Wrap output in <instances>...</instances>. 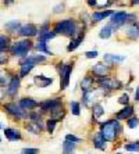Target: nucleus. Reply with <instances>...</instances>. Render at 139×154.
I'll list each match as a JSON object with an SVG mask.
<instances>
[{
	"label": "nucleus",
	"mask_w": 139,
	"mask_h": 154,
	"mask_svg": "<svg viewBox=\"0 0 139 154\" xmlns=\"http://www.w3.org/2000/svg\"><path fill=\"white\" fill-rule=\"evenodd\" d=\"M75 147H77V143H72V142H68V140H65L64 143H63L64 153H71V151H74Z\"/></svg>",
	"instance_id": "nucleus-29"
},
{
	"label": "nucleus",
	"mask_w": 139,
	"mask_h": 154,
	"mask_svg": "<svg viewBox=\"0 0 139 154\" xmlns=\"http://www.w3.org/2000/svg\"><path fill=\"white\" fill-rule=\"evenodd\" d=\"M93 88V78L92 76H85V78L82 79V82H81V89L84 90V93L85 92H90Z\"/></svg>",
	"instance_id": "nucleus-19"
},
{
	"label": "nucleus",
	"mask_w": 139,
	"mask_h": 154,
	"mask_svg": "<svg viewBox=\"0 0 139 154\" xmlns=\"http://www.w3.org/2000/svg\"><path fill=\"white\" fill-rule=\"evenodd\" d=\"M56 35L61 33L64 36H70V38H75L77 32H78V25L74 20H64V21H58L54 25V31Z\"/></svg>",
	"instance_id": "nucleus-1"
},
{
	"label": "nucleus",
	"mask_w": 139,
	"mask_h": 154,
	"mask_svg": "<svg viewBox=\"0 0 139 154\" xmlns=\"http://www.w3.org/2000/svg\"><path fill=\"white\" fill-rule=\"evenodd\" d=\"M18 104H20V107H21V108H24L25 111L39 107V103H38V101H35L33 99H31V97H24V99H21V100H20V103H18Z\"/></svg>",
	"instance_id": "nucleus-11"
},
{
	"label": "nucleus",
	"mask_w": 139,
	"mask_h": 154,
	"mask_svg": "<svg viewBox=\"0 0 139 154\" xmlns=\"http://www.w3.org/2000/svg\"><path fill=\"white\" fill-rule=\"evenodd\" d=\"M125 57L122 56H115V54H104V61L107 63H111V61H114V63H121L124 61Z\"/></svg>",
	"instance_id": "nucleus-23"
},
{
	"label": "nucleus",
	"mask_w": 139,
	"mask_h": 154,
	"mask_svg": "<svg viewBox=\"0 0 139 154\" xmlns=\"http://www.w3.org/2000/svg\"><path fill=\"white\" fill-rule=\"evenodd\" d=\"M38 153H39L38 149H24L21 151V154H38Z\"/></svg>",
	"instance_id": "nucleus-40"
},
{
	"label": "nucleus",
	"mask_w": 139,
	"mask_h": 154,
	"mask_svg": "<svg viewBox=\"0 0 139 154\" xmlns=\"http://www.w3.org/2000/svg\"><path fill=\"white\" fill-rule=\"evenodd\" d=\"M0 142H2V137H0Z\"/></svg>",
	"instance_id": "nucleus-51"
},
{
	"label": "nucleus",
	"mask_w": 139,
	"mask_h": 154,
	"mask_svg": "<svg viewBox=\"0 0 139 154\" xmlns=\"http://www.w3.org/2000/svg\"><path fill=\"white\" fill-rule=\"evenodd\" d=\"M86 57L88 58H96L97 57V51L96 50H92V51H86Z\"/></svg>",
	"instance_id": "nucleus-41"
},
{
	"label": "nucleus",
	"mask_w": 139,
	"mask_h": 154,
	"mask_svg": "<svg viewBox=\"0 0 139 154\" xmlns=\"http://www.w3.org/2000/svg\"><path fill=\"white\" fill-rule=\"evenodd\" d=\"M46 32H49V24H47V22H45V24H43V25L39 28L38 33H39V36H42V35H45Z\"/></svg>",
	"instance_id": "nucleus-37"
},
{
	"label": "nucleus",
	"mask_w": 139,
	"mask_h": 154,
	"mask_svg": "<svg viewBox=\"0 0 139 154\" xmlns=\"http://www.w3.org/2000/svg\"><path fill=\"white\" fill-rule=\"evenodd\" d=\"M33 67H35V64H32V63H28V61H22L21 64V71H20V78H22V76H27L29 74V72L33 69Z\"/></svg>",
	"instance_id": "nucleus-17"
},
{
	"label": "nucleus",
	"mask_w": 139,
	"mask_h": 154,
	"mask_svg": "<svg viewBox=\"0 0 139 154\" xmlns=\"http://www.w3.org/2000/svg\"><path fill=\"white\" fill-rule=\"evenodd\" d=\"M32 49V42L29 39H24V40H18L11 46V54L15 57H24L28 54V51Z\"/></svg>",
	"instance_id": "nucleus-3"
},
{
	"label": "nucleus",
	"mask_w": 139,
	"mask_h": 154,
	"mask_svg": "<svg viewBox=\"0 0 139 154\" xmlns=\"http://www.w3.org/2000/svg\"><path fill=\"white\" fill-rule=\"evenodd\" d=\"M21 26L22 25L20 21H10V22H7V24H4L6 31H8L10 33H18V31H20Z\"/></svg>",
	"instance_id": "nucleus-16"
},
{
	"label": "nucleus",
	"mask_w": 139,
	"mask_h": 154,
	"mask_svg": "<svg viewBox=\"0 0 139 154\" xmlns=\"http://www.w3.org/2000/svg\"><path fill=\"white\" fill-rule=\"evenodd\" d=\"M93 146L96 147V149H99V150H104L106 149V140L102 137L100 133H96L95 137H93Z\"/></svg>",
	"instance_id": "nucleus-20"
},
{
	"label": "nucleus",
	"mask_w": 139,
	"mask_h": 154,
	"mask_svg": "<svg viewBox=\"0 0 139 154\" xmlns=\"http://www.w3.org/2000/svg\"><path fill=\"white\" fill-rule=\"evenodd\" d=\"M56 124H57V121H56V119H53V118H50L49 121H47V124H46V128H47V131H49L50 133H53V132H54V128H56Z\"/></svg>",
	"instance_id": "nucleus-31"
},
{
	"label": "nucleus",
	"mask_w": 139,
	"mask_h": 154,
	"mask_svg": "<svg viewBox=\"0 0 139 154\" xmlns=\"http://www.w3.org/2000/svg\"><path fill=\"white\" fill-rule=\"evenodd\" d=\"M2 128H3V126H2V124H0V129H2Z\"/></svg>",
	"instance_id": "nucleus-50"
},
{
	"label": "nucleus",
	"mask_w": 139,
	"mask_h": 154,
	"mask_svg": "<svg viewBox=\"0 0 139 154\" xmlns=\"http://www.w3.org/2000/svg\"><path fill=\"white\" fill-rule=\"evenodd\" d=\"M97 85H99L102 89H106V90L120 89V86H121L117 79L107 78V76H100V78L97 79Z\"/></svg>",
	"instance_id": "nucleus-7"
},
{
	"label": "nucleus",
	"mask_w": 139,
	"mask_h": 154,
	"mask_svg": "<svg viewBox=\"0 0 139 154\" xmlns=\"http://www.w3.org/2000/svg\"><path fill=\"white\" fill-rule=\"evenodd\" d=\"M104 112L103 110V106L100 103H96V104H93V117L95 118H99V117H102Z\"/></svg>",
	"instance_id": "nucleus-27"
},
{
	"label": "nucleus",
	"mask_w": 139,
	"mask_h": 154,
	"mask_svg": "<svg viewBox=\"0 0 139 154\" xmlns=\"http://www.w3.org/2000/svg\"><path fill=\"white\" fill-rule=\"evenodd\" d=\"M39 107L42 112H53L54 110L63 107V103H61V99H50V100H45L39 103Z\"/></svg>",
	"instance_id": "nucleus-6"
},
{
	"label": "nucleus",
	"mask_w": 139,
	"mask_h": 154,
	"mask_svg": "<svg viewBox=\"0 0 139 154\" xmlns=\"http://www.w3.org/2000/svg\"><path fill=\"white\" fill-rule=\"evenodd\" d=\"M72 71V64H61L60 67V88L65 89L70 83V75Z\"/></svg>",
	"instance_id": "nucleus-5"
},
{
	"label": "nucleus",
	"mask_w": 139,
	"mask_h": 154,
	"mask_svg": "<svg viewBox=\"0 0 139 154\" xmlns=\"http://www.w3.org/2000/svg\"><path fill=\"white\" fill-rule=\"evenodd\" d=\"M54 36H56V33H54V32H50V31H49V32H46L45 35L39 36V40H42V42H46L47 39H53Z\"/></svg>",
	"instance_id": "nucleus-35"
},
{
	"label": "nucleus",
	"mask_w": 139,
	"mask_h": 154,
	"mask_svg": "<svg viewBox=\"0 0 139 154\" xmlns=\"http://www.w3.org/2000/svg\"><path fill=\"white\" fill-rule=\"evenodd\" d=\"M100 135L106 142H113L118 133L115 132V119H110L100 125Z\"/></svg>",
	"instance_id": "nucleus-2"
},
{
	"label": "nucleus",
	"mask_w": 139,
	"mask_h": 154,
	"mask_svg": "<svg viewBox=\"0 0 139 154\" xmlns=\"http://www.w3.org/2000/svg\"><path fill=\"white\" fill-rule=\"evenodd\" d=\"M135 99H136V100L139 101V88H138V89H136V93H135Z\"/></svg>",
	"instance_id": "nucleus-46"
},
{
	"label": "nucleus",
	"mask_w": 139,
	"mask_h": 154,
	"mask_svg": "<svg viewBox=\"0 0 139 154\" xmlns=\"http://www.w3.org/2000/svg\"><path fill=\"white\" fill-rule=\"evenodd\" d=\"M86 2H88V4H89L90 7H95L97 3V0H86Z\"/></svg>",
	"instance_id": "nucleus-44"
},
{
	"label": "nucleus",
	"mask_w": 139,
	"mask_h": 154,
	"mask_svg": "<svg viewBox=\"0 0 139 154\" xmlns=\"http://www.w3.org/2000/svg\"><path fill=\"white\" fill-rule=\"evenodd\" d=\"M18 89H20V76H17V75L11 76L10 81H8L6 93H7L10 97H14L15 94L18 93Z\"/></svg>",
	"instance_id": "nucleus-9"
},
{
	"label": "nucleus",
	"mask_w": 139,
	"mask_h": 154,
	"mask_svg": "<svg viewBox=\"0 0 139 154\" xmlns=\"http://www.w3.org/2000/svg\"><path fill=\"white\" fill-rule=\"evenodd\" d=\"M139 3V0H132V4H138Z\"/></svg>",
	"instance_id": "nucleus-47"
},
{
	"label": "nucleus",
	"mask_w": 139,
	"mask_h": 154,
	"mask_svg": "<svg viewBox=\"0 0 139 154\" xmlns=\"http://www.w3.org/2000/svg\"><path fill=\"white\" fill-rule=\"evenodd\" d=\"M111 26L110 25H106V26H103L102 28V31H100V33H99V36L102 38V39H109L111 36Z\"/></svg>",
	"instance_id": "nucleus-28"
},
{
	"label": "nucleus",
	"mask_w": 139,
	"mask_h": 154,
	"mask_svg": "<svg viewBox=\"0 0 139 154\" xmlns=\"http://www.w3.org/2000/svg\"><path fill=\"white\" fill-rule=\"evenodd\" d=\"M125 149L128 151H139V142H134V143L125 144Z\"/></svg>",
	"instance_id": "nucleus-33"
},
{
	"label": "nucleus",
	"mask_w": 139,
	"mask_h": 154,
	"mask_svg": "<svg viewBox=\"0 0 139 154\" xmlns=\"http://www.w3.org/2000/svg\"><path fill=\"white\" fill-rule=\"evenodd\" d=\"M33 82L36 83L38 88H46V86L53 83V79L47 78V76H43V75H36L35 78H33Z\"/></svg>",
	"instance_id": "nucleus-13"
},
{
	"label": "nucleus",
	"mask_w": 139,
	"mask_h": 154,
	"mask_svg": "<svg viewBox=\"0 0 139 154\" xmlns=\"http://www.w3.org/2000/svg\"><path fill=\"white\" fill-rule=\"evenodd\" d=\"M18 33L24 38H32V36H36L38 35V28H36L33 24H27V25H22L18 31Z\"/></svg>",
	"instance_id": "nucleus-10"
},
{
	"label": "nucleus",
	"mask_w": 139,
	"mask_h": 154,
	"mask_svg": "<svg viewBox=\"0 0 139 154\" xmlns=\"http://www.w3.org/2000/svg\"><path fill=\"white\" fill-rule=\"evenodd\" d=\"M93 71H95V74H96V75L100 78V76L106 75L107 68H106V65H103V64H96L95 67H93Z\"/></svg>",
	"instance_id": "nucleus-26"
},
{
	"label": "nucleus",
	"mask_w": 139,
	"mask_h": 154,
	"mask_svg": "<svg viewBox=\"0 0 139 154\" xmlns=\"http://www.w3.org/2000/svg\"><path fill=\"white\" fill-rule=\"evenodd\" d=\"M109 15H113V11L111 10H106V11H102V13H93L92 20H93V22H99L102 20H104L106 17H109Z\"/></svg>",
	"instance_id": "nucleus-22"
},
{
	"label": "nucleus",
	"mask_w": 139,
	"mask_h": 154,
	"mask_svg": "<svg viewBox=\"0 0 139 154\" xmlns=\"http://www.w3.org/2000/svg\"><path fill=\"white\" fill-rule=\"evenodd\" d=\"M65 140L72 142V143H78V142H81V139H79V137H77L75 135H67V136H65Z\"/></svg>",
	"instance_id": "nucleus-39"
},
{
	"label": "nucleus",
	"mask_w": 139,
	"mask_h": 154,
	"mask_svg": "<svg viewBox=\"0 0 139 154\" xmlns=\"http://www.w3.org/2000/svg\"><path fill=\"white\" fill-rule=\"evenodd\" d=\"M52 115H53V119H56V121H57L58 118H63V117H64V111H63V107L57 108V110H54V111L52 112Z\"/></svg>",
	"instance_id": "nucleus-32"
},
{
	"label": "nucleus",
	"mask_w": 139,
	"mask_h": 154,
	"mask_svg": "<svg viewBox=\"0 0 139 154\" xmlns=\"http://www.w3.org/2000/svg\"><path fill=\"white\" fill-rule=\"evenodd\" d=\"M84 38H85V33L84 32H81L79 33V36H77V38H72V40L70 42V45H68V47H67V50L68 51H74L77 47L79 46L82 43V40H84Z\"/></svg>",
	"instance_id": "nucleus-15"
},
{
	"label": "nucleus",
	"mask_w": 139,
	"mask_h": 154,
	"mask_svg": "<svg viewBox=\"0 0 139 154\" xmlns=\"http://www.w3.org/2000/svg\"><path fill=\"white\" fill-rule=\"evenodd\" d=\"M4 110L7 114H10L11 117H14L17 119H24L28 117V112L25 111L24 108L20 107V104L17 103H7L4 104Z\"/></svg>",
	"instance_id": "nucleus-4"
},
{
	"label": "nucleus",
	"mask_w": 139,
	"mask_h": 154,
	"mask_svg": "<svg viewBox=\"0 0 139 154\" xmlns=\"http://www.w3.org/2000/svg\"><path fill=\"white\" fill-rule=\"evenodd\" d=\"M6 63H7V56H6V54H3V53H0V65L6 64Z\"/></svg>",
	"instance_id": "nucleus-42"
},
{
	"label": "nucleus",
	"mask_w": 139,
	"mask_h": 154,
	"mask_svg": "<svg viewBox=\"0 0 139 154\" xmlns=\"http://www.w3.org/2000/svg\"><path fill=\"white\" fill-rule=\"evenodd\" d=\"M4 136L7 137L10 142H14V140L21 139V132L13 128H6L4 129Z\"/></svg>",
	"instance_id": "nucleus-14"
},
{
	"label": "nucleus",
	"mask_w": 139,
	"mask_h": 154,
	"mask_svg": "<svg viewBox=\"0 0 139 154\" xmlns=\"http://www.w3.org/2000/svg\"><path fill=\"white\" fill-rule=\"evenodd\" d=\"M70 108H71V112L74 115H79V110H81V106H79V103H77V101H71L70 103Z\"/></svg>",
	"instance_id": "nucleus-30"
},
{
	"label": "nucleus",
	"mask_w": 139,
	"mask_h": 154,
	"mask_svg": "<svg viewBox=\"0 0 139 154\" xmlns=\"http://www.w3.org/2000/svg\"><path fill=\"white\" fill-rule=\"evenodd\" d=\"M3 3L6 4V6H11V4L14 3V0H3Z\"/></svg>",
	"instance_id": "nucleus-45"
},
{
	"label": "nucleus",
	"mask_w": 139,
	"mask_h": 154,
	"mask_svg": "<svg viewBox=\"0 0 139 154\" xmlns=\"http://www.w3.org/2000/svg\"><path fill=\"white\" fill-rule=\"evenodd\" d=\"M63 8H64V6H63V4H58V6L54 7V13H60V11H63Z\"/></svg>",
	"instance_id": "nucleus-43"
},
{
	"label": "nucleus",
	"mask_w": 139,
	"mask_h": 154,
	"mask_svg": "<svg viewBox=\"0 0 139 154\" xmlns=\"http://www.w3.org/2000/svg\"><path fill=\"white\" fill-rule=\"evenodd\" d=\"M132 114H134V107L132 106H125L124 108H122L121 111H118L117 114H115V117H117V119H128L132 117Z\"/></svg>",
	"instance_id": "nucleus-12"
},
{
	"label": "nucleus",
	"mask_w": 139,
	"mask_h": 154,
	"mask_svg": "<svg viewBox=\"0 0 139 154\" xmlns=\"http://www.w3.org/2000/svg\"><path fill=\"white\" fill-rule=\"evenodd\" d=\"M2 99H3V92L0 90V100H2Z\"/></svg>",
	"instance_id": "nucleus-48"
},
{
	"label": "nucleus",
	"mask_w": 139,
	"mask_h": 154,
	"mask_svg": "<svg viewBox=\"0 0 139 154\" xmlns=\"http://www.w3.org/2000/svg\"><path fill=\"white\" fill-rule=\"evenodd\" d=\"M25 128L28 129V131H31L32 133H35V135H38V133H40V131H42L45 126H43L42 122H29V124H27L25 125Z\"/></svg>",
	"instance_id": "nucleus-18"
},
{
	"label": "nucleus",
	"mask_w": 139,
	"mask_h": 154,
	"mask_svg": "<svg viewBox=\"0 0 139 154\" xmlns=\"http://www.w3.org/2000/svg\"><path fill=\"white\" fill-rule=\"evenodd\" d=\"M25 61L32 63V64H38V63H45V61H46V57L36 54V56H29V57H27V58H25Z\"/></svg>",
	"instance_id": "nucleus-24"
},
{
	"label": "nucleus",
	"mask_w": 139,
	"mask_h": 154,
	"mask_svg": "<svg viewBox=\"0 0 139 154\" xmlns=\"http://www.w3.org/2000/svg\"><path fill=\"white\" fill-rule=\"evenodd\" d=\"M35 49L38 51H43V53H46V54H53V51H50L49 49H47V46H46V42H42V40H39V42L36 43V46H35Z\"/></svg>",
	"instance_id": "nucleus-25"
},
{
	"label": "nucleus",
	"mask_w": 139,
	"mask_h": 154,
	"mask_svg": "<svg viewBox=\"0 0 139 154\" xmlns=\"http://www.w3.org/2000/svg\"><path fill=\"white\" fill-rule=\"evenodd\" d=\"M64 154H74V151H71V153H64Z\"/></svg>",
	"instance_id": "nucleus-49"
},
{
	"label": "nucleus",
	"mask_w": 139,
	"mask_h": 154,
	"mask_svg": "<svg viewBox=\"0 0 139 154\" xmlns=\"http://www.w3.org/2000/svg\"><path fill=\"white\" fill-rule=\"evenodd\" d=\"M117 154H120V153H117Z\"/></svg>",
	"instance_id": "nucleus-53"
},
{
	"label": "nucleus",
	"mask_w": 139,
	"mask_h": 154,
	"mask_svg": "<svg viewBox=\"0 0 139 154\" xmlns=\"http://www.w3.org/2000/svg\"><path fill=\"white\" fill-rule=\"evenodd\" d=\"M127 124H128V128L134 129V128H136V126L139 125V119H138V118H134V117H131V118H128Z\"/></svg>",
	"instance_id": "nucleus-34"
},
{
	"label": "nucleus",
	"mask_w": 139,
	"mask_h": 154,
	"mask_svg": "<svg viewBox=\"0 0 139 154\" xmlns=\"http://www.w3.org/2000/svg\"><path fill=\"white\" fill-rule=\"evenodd\" d=\"M110 2H114V0H110Z\"/></svg>",
	"instance_id": "nucleus-52"
},
{
	"label": "nucleus",
	"mask_w": 139,
	"mask_h": 154,
	"mask_svg": "<svg viewBox=\"0 0 139 154\" xmlns=\"http://www.w3.org/2000/svg\"><path fill=\"white\" fill-rule=\"evenodd\" d=\"M127 18H128V13L125 11H118V13H113L111 15L110 26L111 28H120L124 24H127Z\"/></svg>",
	"instance_id": "nucleus-8"
},
{
	"label": "nucleus",
	"mask_w": 139,
	"mask_h": 154,
	"mask_svg": "<svg viewBox=\"0 0 139 154\" xmlns=\"http://www.w3.org/2000/svg\"><path fill=\"white\" fill-rule=\"evenodd\" d=\"M7 74L4 71H0V86H4L6 83H7Z\"/></svg>",
	"instance_id": "nucleus-36"
},
{
	"label": "nucleus",
	"mask_w": 139,
	"mask_h": 154,
	"mask_svg": "<svg viewBox=\"0 0 139 154\" xmlns=\"http://www.w3.org/2000/svg\"><path fill=\"white\" fill-rule=\"evenodd\" d=\"M118 103H120V104H124V106H128V103H129L128 94H122V96L118 99Z\"/></svg>",
	"instance_id": "nucleus-38"
},
{
	"label": "nucleus",
	"mask_w": 139,
	"mask_h": 154,
	"mask_svg": "<svg viewBox=\"0 0 139 154\" xmlns=\"http://www.w3.org/2000/svg\"><path fill=\"white\" fill-rule=\"evenodd\" d=\"M10 49V38L6 35H0V53H4Z\"/></svg>",
	"instance_id": "nucleus-21"
}]
</instances>
